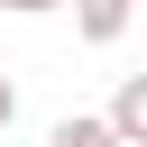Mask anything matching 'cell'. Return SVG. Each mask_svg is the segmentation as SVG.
I'll use <instances>...</instances> for the list:
<instances>
[{
	"label": "cell",
	"instance_id": "1",
	"mask_svg": "<svg viewBox=\"0 0 147 147\" xmlns=\"http://www.w3.org/2000/svg\"><path fill=\"white\" fill-rule=\"evenodd\" d=\"M64 9H74V37L83 46H119L129 18H138V0H64Z\"/></svg>",
	"mask_w": 147,
	"mask_h": 147
},
{
	"label": "cell",
	"instance_id": "2",
	"mask_svg": "<svg viewBox=\"0 0 147 147\" xmlns=\"http://www.w3.org/2000/svg\"><path fill=\"white\" fill-rule=\"evenodd\" d=\"M101 119L119 129V147H147V74H119V92H110Z\"/></svg>",
	"mask_w": 147,
	"mask_h": 147
},
{
	"label": "cell",
	"instance_id": "3",
	"mask_svg": "<svg viewBox=\"0 0 147 147\" xmlns=\"http://www.w3.org/2000/svg\"><path fill=\"white\" fill-rule=\"evenodd\" d=\"M46 147H119V129H110L101 110H64V119L46 129Z\"/></svg>",
	"mask_w": 147,
	"mask_h": 147
},
{
	"label": "cell",
	"instance_id": "4",
	"mask_svg": "<svg viewBox=\"0 0 147 147\" xmlns=\"http://www.w3.org/2000/svg\"><path fill=\"white\" fill-rule=\"evenodd\" d=\"M0 9H9V18H55L64 0H0Z\"/></svg>",
	"mask_w": 147,
	"mask_h": 147
},
{
	"label": "cell",
	"instance_id": "5",
	"mask_svg": "<svg viewBox=\"0 0 147 147\" xmlns=\"http://www.w3.org/2000/svg\"><path fill=\"white\" fill-rule=\"evenodd\" d=\"M9 119H18V83L0 74V138H9Z\"/></svg>",
	"mask_w": 147,
	"mask_h": 147
}]
</instances>
